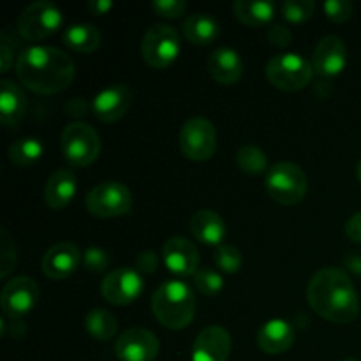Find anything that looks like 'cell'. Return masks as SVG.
I'll return each instance as SVG.
<instances>
[{
    "instance_id": "ac0fdd59",
    "label": "cell",
    "mask_w": 361,
    "mask_h": 361,
    "mask_svg": "<svg viewBox=\"0 0 361 361\" xmlns=\"http://www.w3.org/2000/svg\"><path fill=\"white\" fill-rule=\"evenodd\" d=\"M162 257H164L166 267L173 274L182 275V277H190V275L194 277L200 267V252L196 245L183 236H171L166 240L162 247Z\"/></svg>"
},
{
    "instance_id": "e0dca14e",
    "label": "cell",
    "mask_w": 361,
    "mask_h": 361,
    "mask_svg": "<svg viewBox=\"0 0 361 361\" xmlns=\"http://www.w3.org/2000/svg\"><path fill=\"white\" fill-rule=\"evenodd\" d=\"M231 335L219 324L200 331L192 345V361H228L231 353Z\"/></svg>"
},
{
    "instance_id": "8fae6325",
    "label": "cell",
    "mask_w": 361,
    "mask_h": 361,
    "mask_svg": "<svg viewBox=\"0 0 361 361\" xmlns=\"http://www.w3.org/2000/svg\"><path fill=\"white\" fill-rule=\"evenodd\" d=\"M143 275L136 268L120 267L109 271L101 284L102 298L113 305H129L143 293Z\"/></svg>"
},
{
    "instance_id": "d6986e66",
    "label": "cell",
    "mask_w": 361,
    "mask_h": 361,
    "mask_svg": "<svg viewBox=\"0 0 361 361\" xmlns=\"http://www.w3.org/2000/svg\"><path fill=\"white\" fill-rule=\"evenodd\" d=\"M208 73L217 83L235 85L243 74L242 55L229 46H219L208 56Z\"/></svg>"
},
{
    "instance_id": "277c9868",
    "label": "cell",
    "mask_w": 361,
    "mask_h": 361,
    "mask_svg": "<svg viewBox=\"0 0 361 361\" xmlns=\"http://www.w3.org/2000/svg\"><path fill=\"white\" fill-rule=\"evenodd\" d=\"M264 187L271 200L291 207L298 204L305 197L309 180L305 171L295 162H277L267 171Z\"/></svg>"
},
{
    "instance_id": "d590c367",
    "label": "cell",
    "mask_w": 361,
    "mask_h": 361,
    "mask_svg": "<svg viewBox=\"0 0 361 361\" xmlns=\"http://www.w3.org/2000/svg\"><path fill=\"white\" fill-rule=\"evenodd\" d=\"M152 9L162 18H180L187 11L185 0H154Z\"/></svg>"
},
{
    "instance_id": "1f68e13d",
    "label": "cell",
    "mask_w": 361,
    "mask_h": 361,
    "mask_svg": "<svg viewBox=\"0 0 361 361\" xmlns=\"http://www.w3.org/2000/svg\"><path fill=\"white\" fill-rule=\"evenodd\" d=\"M316 11V2L314 0H286L282 2V14L286 20L293 23H302L312 18Z\"/></svg>"
},
{
    "instance_id": "484cf974",
    "label": "cell",
    "mask_w": 361,
    "mask_h": 361,
    "mask_svg": "<svg viewBox=\"0 0 361 361\" xmlns=\"http://www.w3.org/2000/svg\"><path fill=\"white\" fill-rule=\"evenodd\" d=\"M63 42L74 51L92 53L101 46L102 34L97 27L90 23H74L69 25L63 32Z\"/></svg>"
},
{
    "instance_id": "83f0119b",
    "label": "cell",
    "mask_w": 361,
    "mask_h": 361,
    "mask_svg": "<svg viewBox=\"0 0 361 361\" xmlns=\"http://www.w3.org/2000/svg\"><path fill=\"white\" fill-rule=\"evenodd\" d=\"M42 154H44V145L41 140L32 136L20 137L9 147V161L20 168L32 166L41 159Z\"/></svg>"
},
{
    "instance_id": "f546056e",
    "label": "cell",
    "mask_w": 361,
    "mask_h": 361,
    "mask_svg": "<svg viewBox=\"0 0 361 361\" xmlns=\"http://www.w3.org/2000/svg\"><path fill=\"white\" fill-rule=\"evenodd\" d=\"M194 286L204 296H215L224 288V279L214 268H200L194 275Z\"/></svg>"
},
{
    "instance_id": "7bdbcfd3",
    "label": "cell",
    "mask_w": 361,
    "mask_h": 361,
    "mask_svg": "<svg viewBox=\"0 0 361 361\" xmlns=\"http://www.w3.org/2000/svg\"><path fill=\"white\" fill-rule=\"evenodd\" d=\"M356 175H358V178H360V182H361V159H360L358 166H356Z\"/></svg>"
},
{
    "instance_id": "4dcf8cb0",
    "label": "cell",
    "mask_w": 361,
    "mask_h": 361,
    "mask_svg": "<svg viewBox=\"0 0 361 361\" xmlns=\"http://www.w3.org/2000/svg\"><path fill=\"white\" fill-rule=\"evenodd\" d=\"M214 261L215 267H217L219 270L226 271V274H236V271L242 268L243 257L242 252H240L235 245L222 243V245H219L217 249H215Z\"/></svg>"
},
{
    "instance_id": "d6a6232c",
    "label": "cell",
    "mask_w": 361,
    "mask_h": 361,
    "mask_svg": "<svg viewBox=\"0 0 361 361\" xmlns=\"http://www.w3.org/2000/svg\"><path fill=\"white\" fill-rule=\"evenodd\" d=\"M16 267V245L6 229L0 231V277L6 279Z\"/></svg>"
},
{
    "instance_id": "74e56055",
    "label": "cell",
    "mask_w": 361,
    "mask_h": 361,
    "mask_svg": "<svg viewBox=\"0 0 361 361\" xmlns=\"http://www.w3.org/2000/svg\"><path fill=\"white\" fill-rule=\"evenodd\" d=\"M136 270L143 274H154L157 270V256L152 250H145L136 257Z\"/></svg>"
},
{
    "instance_id": "4fadbf2b",
    "label": "cell",
    "mask_w": 361,
    "mask_h": 361,
    "mask_svg": "<svg viewBox=\"0 0 361 361\" xmlns=\"http://www.w3.org/2000/svg\"><path fill=\"white\" fill-rule=\"evenodd\" d=\"M159 344L157 335L147 328H130L123 331L115 345V353L120 361H154L157 358Z\"/></svg>"
},
{
    "instance_id": "5b68a950",
    "label": "cell",
    "mask_w": 361,
    "mask_h": 361,
    "mask_svg": "<svg viewBox=\"0 0 361 361\" xmlns=\"http://www.w3.org/2000/svg\"><path fill=\"white\" fill-rule=\"evenodd\" d=\"M268 81L284 92L303 90L314 76V67L300 53H277L264 67Z\"/></svg>"
},
{
    "instance_id": "44dd1931",
    "label": "cell",
    "mask_w": 361,
    "mask_h": 361,
    "mask_svg": "<svg viewBox=\"0 0 361 361\" xmlns=\"http://www.w3.org/2000/svg\"><path fill=\"white\" fill-rule=\"evenodd\" d=\"M295 342V328L284 319H270L257 334V345L267 355H282Z\"/></svg>"
},
{
    "instance_id": "603a6c76",
    "label": "cell",
    "mask_w": 361,
    "mask_h": 361,
    "mask_svg": "<svg viewBox=\"0 0 361 361\" xmlns=\"http://www.w3.org/2000/svg\"><path fill=\"white\" fill-rule=\"evenodd\" d=\"M27 113V97L20 85L11 80L0 81V120L4 126L14 127Z\"/></svg>"
},
{
    "instance_id": "d4e9b609",
    "label": "cell",
    "mask_w": 361,
    "mask_h": 361,
    "mask_svg": "<svg viewBox=\"0 0 361 361\" xmlns=\"http://www.w3.org/2000/svg\"><path fill=\"white\" fill-rule=\"evenodd\" d=\"M235 16L250 27L267 25L275 16V2L271 0H236L233 4Z\"/></svg>"
},
{
    "instance_id": "ee69618b",
    "label": "cell",
    "mask_w": 361,
    "mask_h": 361,
    "mask_svg": "<svg viewBox=\"0 0 361 361\" xmlns=\"http://www.w3.org/2000/svg\"><path fill=\"white\" fill-rule=\"evenodd\" d=\"M342 361H358V360H351V358H349V360H342Z\"/></svg>"
},
{
    "instance_id": "8d00e7d4",
    "label": "cell",
    "mask_w": 361,
    "mask_h": 361,
    "mask_svg": "<svg viewBox=\"0 0 361 361\" xmlns=\"http://www.w3.org/2000/svg\"><path fill=\"white\" fill-rule=\"evenodd\" d=\"M268 39L274 46H288L291 42L293 34L286 25L275 23L268 28Z\"/></svg>"
},
{
    "instance_id": "7402d4cb",
    "label": "cell",
    "mask_w": 361,
    "mask_h": 361,
    "mask_svg": "<svg viewBox=\"0 0 361 361\" xmlns=\"http://www.w3.org/2000/svg\"><path fill=\"white\" fill-rule=\"evenodd\" d=\"M190 233L204 245L219 247L222 245V240L228 235V228H226L224 219L217 212L203 208L190 217Z\"/></svg>"
},
{
    "instance_id": "7a4b0ae2",
    "label": "cell",
    "mask_w": 361,
    "mask_h": 361,
    "mask_svg": "<svg viewBox=\"0 0 361 361\" xmlns=\"http://www.w3.org/2000/svg\"><path fill=\"white\" fill-rule=\"evenodd\" d=\"M307 302L323 319L348 324L360 314V300L351 279L337 267H324L307 286Z\"/></svg>"
},
{
    "instance_id": "6da1fadb",
    "label": "cell",
    "mask_w": 361,
    "mask_h": 361,
    "mask_svg": "<svg viewBox=\"0 0 361 361\" xmlns=\"http://www.w3.org/2000/svg\"><path fill=\"white\" fill-rule=\"evenodd\" d=\"M21 83L35 94L53 95L63 92L76 76L73 56L55 46H30L16 60Z\"/></svg>"
},
{
    "instance_id": "9c48e42d",
    "label": "cell",
    "mask_w": 361,
    "mask_h": 361,
    "mask_svg": "<svg viewBox=\"0 0 361 361\" xmlns=\"http://www.w3.org/2000/svg\"><path fill=\"white\" fill-rule=\"evenodd\" d=\"M180 34L175 27L155 23L145 32L141 41L143 60L154 69H166L180 55Z\"/></svg>"
},
{
    "instance_id": "5bb4252c",
    "label": "cell",
    "mask_w": 361,
    "mask_h": 361,
    "mask_svg": "<svg viewBox=\"0 0 361 361\" xmlns=\"http://www.w3.org/2000/svg\"><path fill=\"white\" fill-rule=\"evenodd\" d=\"M133 106V90L126 83H113L99 90L92 101V111L101 122H116Z\"/></svg>"
},
{
    "instance_id": "60d3db41",
    "label": "cell",
    "mask_w": 361,
    "mask_h": 361,
    "mask_svg": "<svg viewBox=\"0 0 361 361\" xmlns=\"http://www.w3.org/2000/svg\"><path fill=\"white\" fill-rule=\"evenodd\" d=\"M111 7H113L111 0H90V2H88V9H90L94 14L108 13Z\"/></svg>"
},
{
    "instance_id": "f35d334b",
    "label": "cell",
    "mask_w": 361,
    "mask_h": 361,
    "mask_svg": "<svg viewBox=\"0 0 361 361\" xmlns=\"http://www.w3.org/2000/svg\"><path fill=\"white\" fill-rule=\"evenodd\" d=\"M345 235L353 242L361 243V212L353 215L348 222H345Z\"/></svg>"
},
{
    "instance_id": "836d02e7",
    "label": "cell",
    "mask_w": 361,
    "mask_h": 361,
    "mask_svg": "<svg viewBox=\"0 0 361 361\" xmlns=\"http://www.w3.org/2000/svg\"><path fill=\"white\" fill-rule=\"evenodd\" d=\"M83 263L92 274H102L109 267V256L101 247H88L83 254Z\"/></svg>"
},
{
    "instance_id": "2e32d148",
    "label": "cell",
    "mask_w": 361,
    "mask_h": 361,
    "mask_svg": "<svg viewBox=\"0 0 361 361\" xmlns=\"http://www.w3.org/2000/svg\"><path fill=\"white\" fill-rule=\"evenodd\" d=\"M345 63H348V49L344 41L338 35H324L314 49V73L324 78L337 76L344 71Z\"/></svg>"
},
{
    "instance_id": "3957f363",
    "label": "cell",
    "mask_w": 361,
    "mask_h": 361,
    "mask_svg": "<svg viewBox=\"0 0 361 361\" xmlns=\"http://www.w3.org/2000/svg\"><path fill=\"white\" fill-rule=\"evenodd\" d=\"M152 312L162 326L182 330L189 326L196 314V296L189 284L171 279L164 281L152 296Z\"/></svg>"
},
{
    "instance_id": "ba28073f",
    "label": "cell",
    "mask_w": 361,
    "mask_h": 361,
    "mask_svg": "<svg viewBox=\"0 0 361 361\" xmlns=\"http://www.w3.org/2000/svg\"><path fill=\"white\" fill-rule=\"evenodd\" d=\"M85 207L94 217H120L133 210V194L126 183L108 180V182L97 183L87 194Z\"/></svg>"
},
{
    "instance_id": "30bf717a",
    "label": "cell",
    "mask_w": 361,
    "mask_h": 361,
    "mask_svg": "<svg viewBox=\"0 0 361 361\" xmlns=\"http://www.w3.org/2000/svg\"><path fill=\"white\" fill-rule=\"evenodd\" d=\"M180 150L190 161H208L217 148V130L204 116H192L180 129Z\"/></svg>"
},
{
    "instance_id": "f1b7e54d",
    "label": "cell",
    "mask_w": 361,
    "mask_h": 361,
    "mask_svg": "<svg viewBox=\"0 0 361 361\" xmlns=\"http://www.w3.org/2000/svg\"><path fill=\"white\" fill-rule=\"evenodd\" d=\"M236 164L247 175H261L268 169V157L256 145H243L236 152Z\"/></svg>"
},
{
    "instance_id": "9a60e30c",
    "label": "cell",
    "mask_w": 361,
    "mask_h": 361,
    "mask_svg": "<svg viewBox=\"0 0 361 361\" xmlns=\"http://www.w3.org/2000/svg\"><path fill=\"white\" fill-rule=\"evenodd\" d=\"M83 254L74 243L59 242L46 250L41 259L42 274L53 281H62L71 277L80 268Z\"/></svg>"
},
{
    "instance_id": "ffe728a7",
    "label": "cell",
    "mask_w": 361,
    "mask_h": 361,
    "mask_svg": "<svg viewBox=\"0 0 361 361\" xmlns=\"http://www.w3.org/2000/svg\"><path fill=\"white\" fill-rule=\"evenodd\" d=\"M78 190V178L73 169L60 168L51 173L44 187V201L53 210L66 208L74 200Z\"/></svg>"
},
{
    "instance_id": "52a82bcc",
    "label": "cell",
    "mask_w": 361,
    "mask_h": 361,
    "mask_svg": "<svg viewBox=\"0 0 361 361\" xmlns=\"http://www.w3.org/2000/svg\"><path fill=\"white\" fill-rule=\"evenodd\" d=\"M63 23V14L60 7L49 0H35L28 4L18 16L16 28L27 41H41L59 30Z\"/></svg>"
},
{
    "instance_id": "4316f807",
    "label": "cell",
    "mask_w": 361,
    "mask_h": 361,
    "mask_svg": "<svg viewBox=\"0 0 361 361\" xmlns=\"http://www.w3.org/2000/svg\"><path fill=\"white\" fill-rule=\"evenodd\" d=\"M85 328L95 341H111L118 331V321L109 310L106 309H92L85 316Z\"/></svg>"
},
{
    "instance_id": "ab89813d",
    "label": "cell",
    "mask_w": 361,
    "mask_h": 361,
    "mask_svg": "<svg viewBox=\"0 0 361 361\" xmlns=\"http://www.w3.org/2000/svg\"><path fill=\"white\" fill-rule=\"evenodd\" d=\"M11 63H13V51H11L6 39H2V44H0V67H2V73L9 71Z\"/></svg>"
},
{
    "instance_id": "b9f144b4",
    "label": "cell",
    "mask_w": 361,
    "mask_h": 361,
    "mask_svg": "<svg viewBox=\"0 0 361 361\" xmlns=\"http://www.w3.org/2000/svg\"><path fill=\"white\" fill-rule=\"evenodd\" d=\"M345 267H348L349 270L355 271V274L361 275V256L360 254H351L349 257H345Z\"/></svg>"
},
{
    "instance_id": "cb8c5ba5",
    "label": "cell",
    "mask_w": 361,
    "mask_h": 361,
    "mask_svg": "<svg viewBox=\"0 0 361 361\" xmlns=\"http://www.w3.org/2000/svg\"><path fill=\"white\" fill-rule=\"evenodd\" d=\"M182 30L189 42L207 46L212 44L219 37V34H221V25H219V21L212 14L194 13L185 18Z\"/></svg>"
},
{
    "instance_id": "7c38bea8",
    "label": "cell",
    "mask_w": 361,
    "mask_h": 361,
    "mask_svg": "<svg viewBox=\"0 0 361 361\" xmlns=\"http://www.w3.org/2000/svg\"><path fill=\"white\" fill-rule=\"evenodd\" d=\"M39 286L32 277H14L4 286L0 303H2L4 316L9 319H20L27 316L35 303L39 302Z\"/></svg>"
},
{
    "instance_id": "8992f818",
    "label": "cell",
    "mask_w": 361,
    "mask_h": 361,
    "mask_svg": "<svg viewBox=\"0 0 361 361\" xmlns=\"http://www.w3.org/2000/svg\"><path fill=\"white\" fill-rule=\"evenodd\" d=\"M62 154L71 166L85 168L90 166L101 154V137L99 133L87 122H73L63 129Z\"/></svg>"
},
{
    "instance_id": "e575fe53",
    "label": "cell",
    "mask_w": 361,
    "mask_h": 361,
    "mask_svg": "<svg viewBox=\"0 0 361 361\" xmlns=\"http://www.w3.org/2000/svg\"><path fill=\"white\" fill-rule=\"evenodd\" d=\"M323 9L331 21H335V23H344V21H348L353 16L355 7H353V4L349 0H326L323 4Z\"/></svg>"
}]
</instances>
